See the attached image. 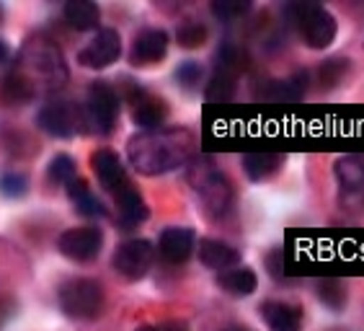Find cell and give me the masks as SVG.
Here are the masks:
<instances>
[{"mask_svg": "<svg viewBox=\"0 0 364 331\" xmlns=\"http://www.w3.org/2000/svg\"><path fill=\"white\" fill-rule=\"evenodd\" d=\"M91 166H93V174H96L98 184H101L109 194H112L114 189H119L122 184L129 182L124 166H122V161H119V155L109 148L96 150V153L91 155Z\"/></svg>", "mask_w": 364, "mask_h": 331, "instance_id": "cell-18", "label": "cell"}, {"mask_svg": "<svg viewBox=\"0 0 364 331\" xmlns=\"http://www.w3.org/2000/svg\"><path fill=\"white\" fill-rule=\"evenodd\" d=\"M153 259H155L153 243H150L147 238H132V241H124V243L117 248L112 264L124 280L137 282L150 272Z\"/></svg>", "mask_w": 364, "mask_h": 331, "instance_id": "cell-8", "label": "cell"}, {"mask_svg": "<svg viewBox=\"0 0 364 331\" xmlns=\"http://www.w3.org/2000/svg\"><path fill=\"white\" fill-rule=\"evenodd\" d=\"M189 184L196 191L199 202L204 204L207 215L212 218H228L235 207V186L225 171L212 166L210 158H196L189 163Z\"/></svg>", "mask_w": 364, "mask_h": 331, "instance_id": "cell-2", "label": "cell"}, {"mask_svg": "<svg viewBox=\"0 0 364 331\" xmlns=\"http://www.w3.org/2000/svg\"><path fill=\"white\" fill-rule=\"evenodd\" d=\"M161 331H189V329L181 321H166V324H161Z\"/></svg>", "mask_w": 364, "mask_h": 331, "instance_id": "cell-34", "label": "cell"}, {"mask_svg": "<svg viewBox=\"0 0 364 331\" xmlns=\"http://www.w3.org/2000/svg\"><path fill=\"white\" fill-rule=\"evenodd\" d=\"M210 11L218 16L220 21L230 23V21L243 19V16L251 11V3H248V0H215L210 6Z\"/></svg>", "mask_w": 364, "mask_h": 331, "instance_id": "cell-30", "label": "cell"}, {"mask_svg": "<svg viewBox=\"0 0 364 331\" xmlns=\"http://www.w3.org/2000/svg\"><path fill=\"white\" fill-rule=\"evenodd\" d=\"M207 39H210V28L202 21H183L176 28V44L183 50H199L207 44Z\"/></svg>", "mask_w": 364, "mask_h": 331, "instance_id": "cell-27", "label": "cell"}, {"mask_svg": "<svg viewBox=\"0 0 364 331\" xmlns=\"http://www.w3.org/2000/svg\"><path fill=\"white\" fill-rule=\"evenodd\" d=\"M28 191V179L18 171H6L3 177H0V194L3 197H11V199H18L23 197Z\"/></svg>", "mask_w": 364, "mask_h": 331, "instance_id": "cell-32", "label": "cell"}, {"mask_svg": "<svg viewBox=\"0 0 364 331\" xmlns=\"http://www.w3.org/2000/svg\"><path fill=\"white\" fill-rule=\"evenodd\" d=\"M243 163V174L251 182H267V179L277 177L284 166V155L282 153H245L240 158Z\"/></svg>", "mask_w": 364, "mask_h": 331, "instance_id": "cell-21", "label": "cell"}, {"mask_svg": "<svg viewBox=\"0 0 364 331\" xmlns=\"http://www.w3.org/2000/svg\"><path fill=\"white\" fill-rule=\"evenodd\" d=\"M218 285L232 298H248L259 288V277L251 267H235L218 275Z\"/></svg>", "mask_w": 364, "mask_h": 331, "instance_id": "cell-23", "label": "cell"}, {"mask_svg": "<svg viewBox=\"0 0 364 331\" xmlns=\"http://www.w3.org/2000/svg\"><path fill=\"white\" fill-rule=\"evenodd\" d=\"M196 254L207 269H215V272H228V269L240 267V251L230 243H225L220 238H202L199 246H196Z\"/></svg>", "mask_w": 364, "mask_h": 331, "instance_id": "cell-17", "label": "cell"}, {"mask_svg": "<svg viewBox=\"0 0 364 331\" xmlns=\"http://www.w3.org/2000/svg\"><path fill=\"white\" fill-rule=\"evenodd\" d=\"M196 251V233L191 228H166L158 238V254L168 264H186Z\"/></svg>", "mask_w": 364, "mask_h": 331, "instance_id": "cell-14", "label": "cell"}, {"mask_svg": "<svg viewBox=\"0 0 364 331\" xmlns=\"http://www.w3.org/2000/svg\"><path fill=\"white\" fill-rule=\"evenodd\" d=\"M261 318L269 331H302V308L287 300H264L261 303Z\"/></svg>", "mask_w": 364, "mask_h": 331, "instance_id": "cell-16", "label": "cell"}, {"mask_svg": "<svg viewBox=\"0 0 364 331\" xmlns=\"http://www.w3.org/2000/svg\"><path fill=\"white\" fill-rule=\"evenodd\" d=\"M228 331H245V329H228Z\"/></svg>", "mask_w": 364, "mask_h": 331, "instance_id": "cell-37", "label": "cell"}, {"mask_svg": "<svg viewBox=\"0 0 364 331\" xmlns=\"http://www.w3.org/2000/svg\"><path fill=\"white\" fill-rule=\"evenodd\" d=\"M75 174H77V166H75V158H73V155L60 153V155H55V158L49 161V169H47L49 182L65 184V186H68V184L77 179Z\"/></svg>", "mask_w": 364, "mask_h": 331, "instance_id": "cell-28", "label": "cell"}, {"mask_svg": "<svg viewBox=\"0 0 364 331\" xmlns=\"http://www.w3.org/2000/svg\"><path fill=\"white\" fill-rule=\"evenodd\" d=\"M204 78V68L202 63H196V60H186L176 68V83L181 85L183 91H194L196 85L202 83Z\"/></svg>", "mask_w": 364, "mask_h": 331, "instance_id": "cell-31", "label": "cell"}, {"mask_svg": "<svg viewBox=\"0 0 364 331\" xmlns=\"http://www.w3.org/2000/svg\"><path fill=\"white\" fill-rule=\"evenodd\" d=\"M6 57H8V47H6V44H3V42H0V63H3Z\"/></svg>", "mask_w": 364, "mask_h": 331, "instance_id": "cell-35", "label": "cell"}, {"mask_svg": "<svg viewBox=\"0 0 364 331\" xmlns=\"http://www.w3.org/2000/svg\"><path fill=\"white\" fill-rule=\"evenodd\" d=\"M21 73L28 83L39 85L42 80L47 88H60L68 80V65H65L63 52L57 50V44L49 39H28V44L21 52Z\"/></svg>", "mask_w": 364, "mask_h": 331, "instance_id": "cell-4", "label": "cell"}, {"mask_svg": "<svg viewBox=\"0 0 364 331\" xmlns=\"http://www.w3.org/2000/svg\"><path fill=\"white\" fill-rule=\"evenodd\" d=\"M68 197L75 204L77 215H83V218H104L106 215L104 202L93 194V189L88 186L85 179H75V182L68 184Z\"/></svg>", "mask_w": 364, "mask_h": 331, "instance_id": "cell-22", "label": "cell"}, {"mask_svg": "<svg viewBox=\"0 0 364 331\" xmlns=\"http://www.w3.org/2000/svg\"><path fill=\"white\" fill-rule=\"evenodd\" d=\"M36 125L52 137L70 140L83 132L88 120H85V109H80L73 101H49L36 114Z\"/></svg>", "mask_w": 364, "mask_h": 331, "instance_id": "cell-6", "label": "cell"}, {"mask_svg": "<svg viewBox=\"0 0 364 331\" xmlns=\"http://www.w3.org/2000/svg\"><path fill=\"white\" fill-rule=\"evenodd\" d=\"M112 197H114V202H117L119 218L127 228L140 226V223H145L147 220V215H150L147 202L142 199V194L137 191V186H134L132 182H127V184H122L119 189H114Z\"/></svg>", "mask_w": 364, "mask_h": 331, "instance_id": "cell-19", "label": "cell"}, {"mask_svg": "<svg viewBox=\"0 0 364 331\" xmlns=\"http://www.w3.org/2000/svg\"><path fill=\"white\" fill-rule=\"evenodd\" d=\"M63 16L68 26L75 31H98V23H101V11L93 0H68Z\"/></svg>", "mask_w": 364, "mask_h": 331, "instance_id": "cell-20", "label": "cell"}, {"mask_svg": "<svg viewBox=\"0 0 364 331\" xmlns=\"http://www.w3.org/2000/svg\"><path fill=\"white\" fill-rule=\"evenodd\" d=\"M137 331H161V326H140Z\"/></svg>", "mask_w": 364, "mask_h": 331, "instance_id": "cell-36", "label": "cell"}, {"mask_svg": "<svg viewBox=\"0 0 364 331\" xmlns=\"http://www.w3.org/2000/svg\"><path fill=\"white\" fill-rule=\"evenodd\" d=\"M60 308L73 321H93L104 310V288L91 277H73L60 288Z\"/></svg>", "mask_w": 364, "mask_h": 331, "instance_id": "cell-5", "label": "cell"}, {"mask_svg": "<svg viewBox=\"0 0 364 331\" xmlns=\"http://www.w3.org/2000/svg\"><path fill=\"white\" fill-rule=\"evenodd\" d=\"M57 248H60V254L68 256L70 261L88 264V261H93L101 254V248H104V233L96 226L68 228L60 236V241H57Z\"/></svg>", "mask_w": 364, "mask_h": 331, "instance_id": "cell-9", "label": "cell"}, {"mask_svg": "<svg viewBox=\"0 0 364 331\" xmlns=\"http://www.w3.org/2000/svg\"><path fill=\"white\" fill-rule=\"evenodd\" d=\"M0 21H3V11H0Z\"/></svg>", "mask_w": 364, "mask_h": 331, "instance_id": "cell-39", "label": "cell"}, {"mask_svg": "<svg viewBox=\"0 0 364 331\" xmlns=\"http://www.w3.org/2000/svg\"><path fill=\"white\" fill-rule=\"evenodd\" d=\"M316 298L321 300L331 313H341L346 308V300H349V293H346V285L336 277H323L316 285Z\"/></svg>", "mask_w": 364, "mask_h": 331, "instance_id": "cell-25", "label": "cell"}, {"mask_svg": "<svg viewBox=\"0 0 364 331\" xmlns=\"http://www.w3.org/2000/svg\"><path fill=\"white\" fill-rule=\"evenodd\" d=\"M308 73H300V75H292L287 80H267L261 85L259 99L269 106H279V104H297V101L305 96V88H308Z\"/></svg>", "mask_w": 364, "mask_h": 331, "instance_id": "cell-15", "label": "cell"}, {"mask_svg": "<svg viewBox=\"0 0 364 331\" xmlns=\"http://www.w3.org/2000/svg\"><path fill=\"white\" fill-rule=\"evenodd\" d=\"M129 106H132V120L142 132H153V130H163L166 120H168V104L155 96L150 91H142L134 85V91L127 96Z\"/></svg>", "mask_w": 364, "mask_h": 331, "instance_id": "cell-12", "label": "cell"}, {"mask_svg": "<svg viewBox=\"0 0 364 331\" xmlns=\"http://www.w3.org/2000/svg\"><path fill=\"white\" fill-rule=\"evenodd\" d=\"M338 191L346 207H364V161L357 155H341L333 163Z\"/></svg>", "mask_w": 364, "mask_h": 331, "instance_id": "cell-11", "label": "cell"}, {"mask_svg": "<svg viewBox=\"0 0 364 331\" xmlns=\"http://www.w3.org/2000/svg\"><path fill=\"white\" fill-rule=\"evenodd\" d=\"M267 267H269V275L274 277V280H284V269H282V248H274V251H269L267 256Z\"/></svg>", "mask_w": 364, "mask_h": 331, "instance_id": "cell-33", "label": "cell"}, {"mask_svg": "<svg viewBox=\"0 0 364 331\" xmlns=\"http://www.w3.org/2000/svg\"><path fill=\"white\" fill-rule=\"evenodd\" d=\"M238 75H230V73H220L215 70L212 80L207 83V91H204V99L212 109H225L235 101V91H238Z\"/></svg>", "mask_w": 364, "mask_h": 331, "instance_id": "cell-24", "label": "cell"}, {"mask_svg": "<svg viewBox=\"0 0 364 331\" xmlns=\"http://www.w3.org/2000/svg\"><path fill=\"white\" fill-rule=\"evenodd\" d=\"M196 153L194 132L183 127H163L153 132H137L127 142V155L137 174L163 177L168 171L189 166Z\"/></svg>", "mask_w": 364, "mask_h": 331, "instance_id": "cell-1", "label": "cell"}, {"mask_svg": "<svg viewBox=\"0 0 364 331\" xmlns=\"http://www.w3.org/2000/svg\"><path fill=\"white\" fill-rule=\"evenodd\" d=\"M34 93H36V88L28 83L18 70L6 75L3 78V83H0V99L6 101V104H16V106L26 104V101L34 99Z\"/></svg>", "mask_w": 364, "mask_h": 331, "instance_id": "cell-26", "label": "cell"}, {"mask_svg": "<svg viewBox=\"0 0 364 331\" xmlns=\"http://www.w3.org/2000/svg\"><path fill=\"white\" fill-rule=\"evenodd\" d=\"M168 34L163 28H142L134 36L132 50H129V63L134 68H150V65H161L168 55Z\"/></svg>", "mask_w": 364, "mask_h": 331, "instance_id": "cell-13", "label": "cell"}, {"mask_svg": "<svg viewBox=\"0 0 364 331\" xmlns=\"http://www.w3.org/2000/svg\"><path fill=\"white\" fill-rule=\"evenodd\" d=\"M284 16L310 50H328L331 44L336 42L338 21L328 8L318 6V3H289L284 6Z\"/></svg>", "mask_w": 364, "mask_h": 331, "instance_id": "cell-3", "label": "cell"}, {"mask_svg": "<svg viewBox=\"0 0 364 331\" xmlns=\"http://www.w3.org/2000/svg\"><path fill=\"white\" fill-rule=\"evenodd\" d=\"M122 55V36L117 28H98L93 39L77 52V63L88 70H104L114 65Z\"/></svg>", "mask_w": 364, "mask_h": 331, "instance_id": "cell-10", "label": "cell"}, {"mask_svg": "<svg viewBox=\"0 0 364 331\" xmlns=\"http://www.w3.org/2000/svg\"><path fill=\"white\" fill-rule=\"evenodd\" d=\"M119 117V96L106 80H93L85 93V120L98 135H112Z\"/></svg>", "mask_w": 364, "mask_h": 331, "instance_id": "cell-7", "label": "cell"}, {"mask_svg": "<svg viewBox=\"0 0 364 331\" xmlns=\"http://www.w3.org/2000/svg\"><path fill=\"white\" fill-rule=\"evenodd\" d=\"M331 331H346V329H331Z\"/></svg>", "mask_w": 364, "mask_h": 331, "instance_id": "cell-38", "label": "cell"}, {"mask_svg": "<svg viewBox=\"0 0 364 331\" xmlns=\"http://www.w3.org/2000/svg\"><path fill=\"white\" fill-rule=\"evenodd\" d=\"M346 70H349V60H341V57L326 60L316 73V83H323V88H333V85L341 83Z\"/></svg>", "mask_w": 364, "mask_h": 331, "instance_id": "cell-29", "label": "cell"}]
</instances>
